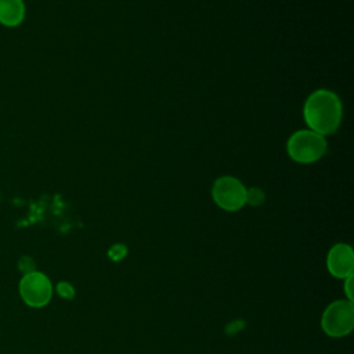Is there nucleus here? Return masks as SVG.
<instances>
[{
  "mask_svg": "<svg viewBox=\"0 0 354 354\" xmlns=\"http://www.w3.org/2000/svg\"><path fill=\"white\" fill-rule=\"evenodd\" d=\"M343 288H344L346 300L353 301V275H350L346 279H343Z\"/></svg>",
  "mask_w": 354,
  "mask_h": 354,
  "instance_id": "obj_11",
  "label": "nucleus"
},
{
  "mask_svg": "<svg viewBox=\"0 0 354 354\" xmlns=\"http://www.w3.org/2000/svg\"><path fill=\"white\" fill-rule=\"evenodd\" d=\"M18 292L26 306L41 308L50 303L54 288L50 278L44 272L33 270L22 275L18 285Z\"/></svg>",
  "mask_w": 354,
  "mask_h": 354,
  "instance_id": "obj_4",
  "label": "nucleus"
},
{
  "mask_svg": "<svg viewBox=\"0 0 354 354\" xmlns=\"http://www.w3.org/2000/svg\"><path fill=\"white\" fill-rule=\"evenodd\" d=\"M26 8L24 0H0V24L15 28L25 19Z\"/></svg>",
  "mask_w": 354,
  "mask_h": 354,
  "instance_id": "obj_7",
  "label": "nucleus"
},
{
  "mask_svg": "<svg viewBox=\"0 0 354 354\" xmlns=\"http://www.w3.org/2000/svg\"><path fill=\"white\" fill-rule=\"evenodd\" d=\"M266 201V192L259 187L246 188V205L260 206Z\"/></svg>",
  "mask_w": 354,
  "mask_h": 354,
  "instance_id": "obj_8",
  "label": "nucleus"
},
{
  "mask_svg": "<svg viewBox=\"0 0 354 354\" xmlns=\"http://www.w3.org/2000/svg\"><path fill=\"white\" fill-rule=\"evenodd\" d=\"M321 328L330 337H343L354 328V304L346 299L326 306L321 317Z\"/></svg>",
  "mask_w": 354,
  "mask_h": 354,
  "instance_id": "obj_3",
  "label": "nucleus"
},
{
  "mask_svg": "<svg viewBox=\"0 0 354 354\" xmlns=\"http://www.w3.org/2000/svg\"><path fill=\"white\" fill-rule=\"evenodd\" d=\"M326 268L337 279H346L354 272V252L348 243L333 245L326 256Z\"/></svg>",
  "mask_w": 354,
  "mask_h": 354,
  "instance_id": "obj_6",
  "label": "nucleus"
},
{
  "mask_svg": "<svg viewBox=\"0 0 354 354\" xmlns=\"http://www.w3.org/2000/svg\"><path fill=\"white\" fill-rule=\"evenodd\" d=\"M303 118L310 130L324 137L333 134L343 119L339 95L328 88L314 90L304 101Z\"/></svg>",
  "mask_w": 354,
  "mask_h": 354,
  "instance_id": "obj_1",
  "label": "nucleus"
},
{
  "mask_svg": "<svg viewBox=\"0 0 354 354\" xmlns=\"http://www.w3.org/2000/svg\"><path fill=\"white\" fill-rule=\"evenodd\" d=\"M55 290L58 293V296H61L62 299H66V300H71L75 297V288L72 283L66 282V281H61L57 283L55 286Z\"/></svg>",
  "mask_w": 354,
  "mask_h": 354,
  "instance_id": "obj_9",
  "label": "nucleus"
},
{
  "mask_svg": "<svg viewBox=\"0 0 354 354\" xmlns=\"http://www.w3.org/2000/svg\"><path fill=\"white\" fill-rule=\"evenodd\" d=\"M214 203L225 212H238L246 205V187L234 176H221L212 187Z\"/></svg>",
  "mask_w": 354,
  "mask_h": 354,
  "instance_id": "obj_5",
  "label": "nucleus"
},
{
  "mask_svg": "<svg viewBox=\"0 0 354 354\" xmlns=\"http://www.w3.org/2000/svg\"><path fill=\"white\" fill-rule=\"evenodd\" d=\"M126 253H127L126 246L122 245V243H116V245H113V246L109 249L108 256H109L112 260L118 261V260H122V259L126 256Z\"/></svg>",
  "mask_w": 354,
  "mask_h": 354,
  "instance_id": "obj_10",
  "label": "nucleus"
},
{
  "mask_svg": "<svg viewBox=\"0 0 354 354\" xmlns=\"http://www.w3.org/2000/svg\"><path fill=\"white\" fill-rule=\"evenodd\" d=\"M328 151L326 137L310 130L301 129L295 131L286 141L289 158L300 165L318 162Z\"/></svg>",
  "mask_w": 354,
  "mask_h": 354,
  "instance_id": "obj_2",
  "label": "nucleus"
}]
</instances>
